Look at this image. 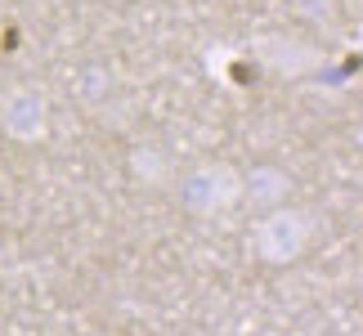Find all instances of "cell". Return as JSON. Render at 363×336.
<instances>
[{"label": "cell", "instance_id": "obj_1", "mask_svg": "<svg viewBox=\"0 0 363 336\" xmlns=\"http://www.w3.org/2000/svg\"><path fill=\"white\" fill-rule=\"evenodd\" d=\"M305 233H310V224L305 215H269L260 229V251L264 260H291L305 242Z\"/></svg>", "mask_w": 363, "mask_h": 336}]
</instances>
